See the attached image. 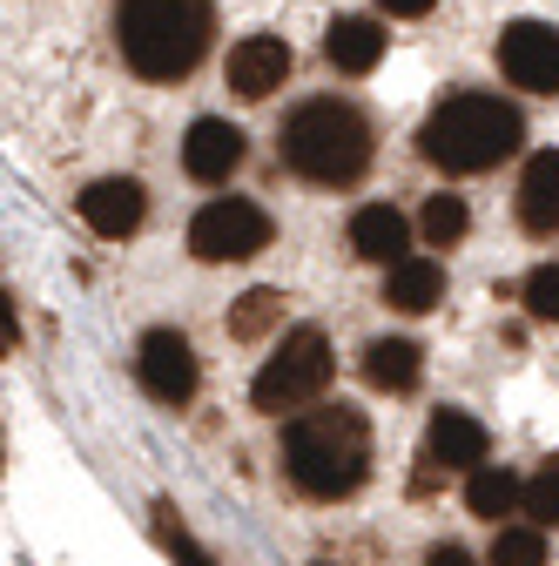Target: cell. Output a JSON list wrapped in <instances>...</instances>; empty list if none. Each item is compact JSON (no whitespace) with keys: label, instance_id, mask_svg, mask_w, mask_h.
<instances>
[{"label":"cell","instance_id":"obj_3","mask_svg":"<svg viewBox=\"0 0 559 566\" xmlns=\"http://www.w3.org/2000/svg\"><path fill=\"white\" fill-rule=\"evenodd\" d=\"M519 142H526V122L499 95H445L418 128V156L445 176H478V169H499Z\"/></svg>","mask_w":559,"mask_h":566},{"label":"cell","instance_id":"obj_9","mask_svg":"<svg viewBox=\"0 0 559 566\" xmlns=\"http://www.w3.org/2000/svg\"><path fill=\"white\" fill-rule=\"evenodd\" d=\"M75 209H82V223H88L102 243H122V237L143 230V217H149V189L135 182V176H102V182H88V189L75 196Z\"/></svg>","mask_w":559,"mask_h":566},{"label":"cell","instance_id":"obj_8","mask_svg":"<svg viewBox=\"0 0 559 566\" xmlns=\"http://www.w3.org/2000/svg\"><path fill=\"white\" fill-rule=\"evenodd\" d=\"M135 378H143V391L156 405H189L196 398V350L182 331H149L143 344H135Z\"/></svg>","mask_w":559,"mask_h":566},{"label":"cell","instance_id":"obj_17","mask_svg":"<svg viewBox=\"0 0 559 566\" xmlns=\"http://www.w3.org/2000/svg\"><path fill=\"white\" fill-rule=\"evenodd\" d=\"M365 378L378 391H411L425 378V358H418L411 337H378V344H365Z\"/></svg>","mask_w":559,"mask_h":566},{"label":"cell","instance_id":"obj_15","mask_svg":"<svg viewBox=\"0 0 559 566\" xmlns=\"http://www.w3.org/2000/svg\"><path fill=\"white\" fill-rule=\"evenodd\" d=\"M404 243H411V223L398 217L391 202H365L358 217H351V250H358L365 263H384V270H391L398 256H411Z\"/></svg>","mask_w":559,"mask_h":566},{"label":"cell","instance_id":"obj_2","mask_svg":"<svg viewBox=\"0 0 559 566\" xmlns=\"http://www.w3.org/2000/svg\"><path fill=\"white\" fill-rule=\"evenodd\" d=\"M209 34H217V8L209 0H122V61L143 82H182L196 75V61L209 54Z\"/></svg>","mask_w":559,"mask_h":566},{"label":"cell","instance_id":"obj_5","mask_svg":"<svg viewBox=\"0 0 559 566\" xmlns=\"http://www.w3.org/2000/svg\"><path fill=\"white\" fill-rule=\"evenodd\" d=\"M324 385H330V344H324V331H291L284 344H276V358L256 371V385H250V405L256 411H270V418H284V411H304V405H317L324 398Z\"/></svg>","mask_w":559,"mask_h":566},{"label":"cell","instance_id":"obj_1","mask_svg":"<svg viewBox=\"0 0 559 566\" xmlns=\"http://www.w3.org/2000/svg\"><path fill=\"white\" fill-rule=\"evenodd\" d=\"M284 465L291 485L310 492V500H351L371 472V424L351 405H317L297 411L284 432Z\"/></svg>","mask_w":559,"mask_h":566},{"label":"cell","instance_id":"obj_16","mask_svg":"<svg viewBox=\"0 0 559 566\" xmlns=\"http://www.w3.org/2000/svg\"><path fill=\"white\" fill-rule=\"evenodd\" d=\"M519 223L532 237H552L559 230V149H539L519 176Z\"/></svg>","mask_w":559,"mask_h":566},{"label":"cell","instance_id":"obj_22","mask_svg":"<svg viewBox=\"0 0 559 566\" xmlns=\"http://www.w3.org/2000/svg\"><path fill=\"white\" fill-rule=\"evenodd\" d=\"M465 223H472V217H465V202H458V196H432V202H425V217H418L425 243H439V250H445V243H458V237H465Z\"/></svg>","mask_w":559,"mask_h":566},{"label":"cell","instance_id":"obj_23","mask_svg":"<svg viewBox=\"0 0 559 566\" xmlns=\"http://www.w3.org/2000/svg\"><path fill=\"white\" fill-rule=\"evenodd\" d=\"M526 520H532V526H559V459H546V465L526 479Z\"/></svg>","mask_w":559,"mask_h":566},{"label":"cell","instance_id":"obj_6","mask_svg":"<svg viewBox=\"0 0 559 566\" xmlns=\"http://www.w3.org/2000/svg\"><path fill=\"white\" fill-rule=\"evenodd\" d=\"M189 250H196V263H243V256L270 250V217L250 196H217V202L196 209Z\"/></svg>","mask_w":559,"mask_h":566},{"label":"cell","instance_id":"obj_20","mask_svg":"<svg viewBox=\"0 0 559 566\" xmlns=\"http://www.w3.org/2000/svg\"><path fill=\"white\" fill-rule=\"evenodd\" d=\"M156 539H162V553H169L176 566H223V559H217V553H209V546H196V533L182 526V513H176L169 500L156 506Z\"/></svg>","mask_w":559,"mask_h":566},{"label":"cell","instance_id":"obj_10","mask_svg":"<svg viewBox=\"0 0 559 566\" xmlns=\"http://www.w3.org/2000/svg\"><path fill=\"white\" fill-rule=\"evenodd\" d=\"M284 82H291V41L250 34V41L230 48V88H236L243 102H270Z\"/></svg>","mask_w":559,"mask_h":566},{"label":"cell","instance_id":"obj_4","mask_svg":"<svg viewBox=\"0 0 559 566\" xmlns=\"http://www.w3.org/2000/svg\"><path fill=\"white\" fill-rule=\"evenodd\" d=\"M284 163L304 176V182H324V189H344L371 169V122L337 102V95H317L304 102L291 122H284Z\"/></svg>","mask_w":559,"mask_h":566},{"label":"cell","instance_id":"obj_14","mask_svg":"<svg viewBox=\"0 0 559 566\" xmlns=\"http://www.w3.org/2000/svg\"><path fill=\"white\" fill-rule=\"evenodd\" d=\"M324 61L337 67V75H371V67L384 61V28L365 21V14H337L324 28Z\"/></svg>","mask_w":559,"mask_h":566},{"label":"cell","instance_id":"obj_19","mask_svg":"<svg viewBox=\"0 0 559 566\" xmlns=\"http://www.w3.org/2000/svg\"><path fill=\"white\" fill-rule=\"evenodd\" d=\"M485 566H546V526H499Z\"/></svg>","mask_w":559,"mask_h":566},{"label":"cell","instance_id":"obj_25","mask_svg":"<svg viewBox=\"0 0 559 566\" xmlns=\"http://www.w3.org/2000/svg\"><path fill=\"white\" fill-rule=\"evenodd\" d=\"M378 8H384L391 21H418V14H432L439 0H378Z\"/></svg>","mask_w":559,"mask_h":566},{"label":"cell","instance_id":"obj_21","mask_svg":"<svg viewBox=\"0 0 559 566\" xmlns=\"http://www.w3.org/2000/svg\"><path fill=\"white\" fill-rule=\"evenodd\" d=\"M276 317H284V291H243L230 311V337H263Z\"/></svg>","mask_w":559,"mask_h":566},{"label":"cell","instance_id":"obj_11","mask_svg":"<svg viewBox=\"0 0 559 566\" xmlns=\"http://www.w3.org/2000/svg\"><path fill=\"white\" fill-rule=\"evenodd\" d=\"M182 169L196 182H230L243 169V128L236 122H217V115L189 122V135H182Z\"/></svg>","mask_w":559,"mask_h":566},{"label":"cell","instance_id":"obj_7","mask_svg":"<svg viewBox=\"0 0 559 566\" xmlns=\"http://www.w3.org/2000/svg\"><path fill=\"white\" fill-rule=\"evenodd\" d=\"M499 75L526 95H559V28L546 21H513L499 34Z\"/></svg>","mask_w":559,"mask_h":566},{"label":"cell","instance_id":"obj_26","mask_svg":"<svg viewBox=\"0 0 559 566\" xmlns=\"http://www.w3.org/2000/svg\"><path fill=\"white\" fill-rule=\"evenodd\" d=\"M425 566H472V553H465V546H432Z\"/></svg>","mask_w":559,"mask_h":566},{"label":"cell","instance_id":"obj_13","mask_svg":"<svg viewBox=\"0 0 559 566\" xmlns=\"http://www.w3.org/2000/svg\"><path fill=\"white\" fill-rule=\"evenodd\" d=\"M384 304L404 311V317H425L445 304V263L439 256H398L384 270Z\"/></svg>","mask_w":559,"mask_h":566},{"label":"cell","instance_id":"obj_18","mask_svg":"<svg viewBox=\"0 0 559 566\" xmlns=\"http://www.w3.org/2000/svg\"><path fill=\"white\" fill-rule=\"evenodd\" d=\"M465 506H472V520H506L513 506H526V485L506 472V465H478V472H465Z\"/></svg>","mask_w":559,"mask_h":566},{"label":"cell","instance_id":"obj_12","mask_svg":"<svg viewBox=\"0 0 559 566\" xmlns=\"http://www.w3.org/2000/svg\"><path fill=\"white\" fill-rule=\"evenodd\" d=\"M485 452H493V432H485L472 411H439V418H432V432H425V459H432V465L478 472Z\"/></svg>","mask_w":559,"mask_h":566},{"label":"cell","instance_id":"obj_24","mask_svg":"<svg viewBox=\"0 0 559 566\" xmlns=\"http://www.w3.org/2000/svg\"><path fill=\"white\" fill-rule=\"evenodd\" d=\"M519 297H526V311H532L539 324H559V270H552V263H546V270H532Z\"/></svg>","mask_w":559,"mask_h":566}]
</instances>
